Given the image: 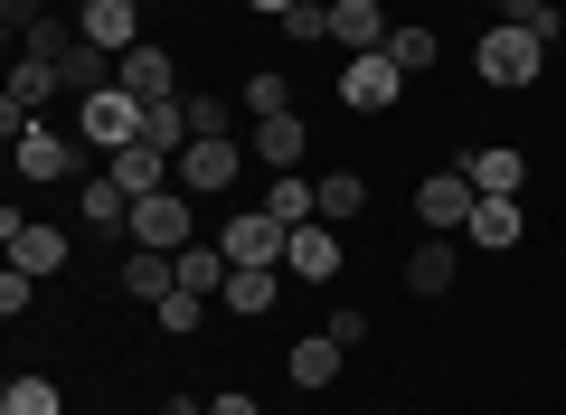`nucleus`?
<instances>
[{"label": "nucleus", "instance_id": "nucleus-1", "mask_svg": "<svg viewBox=\"0 0 566 415\" xmlns=\"http://www.w3.org/2000/svg\"><path fill=\"white\" fill-rule=\"evenodd\" d=\"M472 66H482V85L520 95V85H538V66H547V39H528V29L491 20V29H482V48H472Z\"/></svg>", "mask_w": 566, "mask_h": 415}, {"label": "nucleus", "instance_id": "nucleus-2", "mask_svg": "<svg viewBox=\"0 0 566 415\" xmlns=\"http://www.w3.org/2000/svg\"><path fill=\"white\" fill-rule=\"evenodd\" d=\"M133 246H161V256L199 246V208H189L180 179H170V189H151V198H133Z\"/></svg>", "mask_w": 566, "mask_h": 415}, {"label": "nucleus", "instance_id": "nucleus-3", "mask_svg": "<svg viewBox=\"0 0 566 415\" xmlns=\"http://www.w3.org/2000/svg\"><path fill=\"white\" fill-rule=\"evenodd\" d=\"M76 133L95 142L104 160H114L123 142H142V95H123V85H104V95H85V104H76Z\"/></svg>", "mask_w": 566, "mask_h": 415}, {"label": "nucleus", "instance_id": "nucleus-4", "mask_svg": "<svg viewBox=\"0 0 566 415\" xmlns=\"http://www.w3.org/2000/svg\"><path fill=\"white\" fill-rule=\"evenodd\" d=\"M397 85H406V66L387 58V48H368V58L340 66V104H349V114H387V104H397Z\"/></svg>", "mask_w": 566, "mask_h": 415}, {"label": "nucleus", "instance_id": "nucleus-5", "mask_svg": "<svg viewBox=\"0 0 566 415\" xmlns=\"http://www.w3.org/2000/svg\"><path fill=\"white\" fill-rule=\"evenodd\" d=\"M472 208H482V189H472L463 170H434L416 189V218H424V237H453V227H472Z\"/></svg>", "mask_w": 566, "mask_h": 415}, {"label": "nucleus", "instance_id": "nucleus-6", "mask_svg": "<svg viewBox=\"0 0 566 415\" xmlns=\"http://www.w3.org/2000/svg\"><path fill=\"white\" fill-rule=\"evenodd\" d=\"M237 133H199V142H189V152H180V189L189 198H218L227 189V179H237Z\"/></svg>", "mask_w": 566, "mask_h": 415}, {"label": "nucleus", "instance_id": "nucleus-7", "mask_svg": "<svg viewBox=\"0 0 566 415\" xmlns=\"http://www.w3.org/2000/svg\"><path fill=\"white\" fill-rule=\"evenodd\" d=\"M218 246H227V264H283V246H293V227H283V218H264V208H237Z\"/></svg>", "mask_w": 566, "mask_h": 415}, {"label": "nucleus", "instance_id": "nucleus-8", "mask_svg": "<svg viewBox=\"0 0 566 415\" xmlns=\"http://www.w3.org/2000/svg\"><path fill=\"white\" fill-rule=\"evenodd\" d=\"M76 39L104 48V58H133V48H142V10H133V0H85V10H76Z\"/></svg>", "mask_w": 566, "mask_h": 415}, {"label": "nucleus", "instance_id": "nucleus-9", "mask_svg": "<svg viewBox=\"0 0 566 415\" xmlns=\"http://www.w3.org/2000/svg\"><path fill=\"white\" fill-rule=\"evenodd\" d=\"M0 237H10V264H20V274H57L66 264V227H48V218H20V208H10Z\"/></svg>", "mask_w": 566, "mask_h": 415}, {"label": "nucleus", "instance_id": "nucleus-10", "mask_svg": "<svg viewBox=\"0 0 566 415\" xmlns=\"http://www.w3.org/2000/svg\"><path fill=\"white\" fill-rule=\"evenodd\" d=\"M283 274H293V283H331V274H340V237H331V218L293 227V246H283Z\"/></svg>", "mask_w": 566, "mask_h": 415}, {"label": "nucleus", "instance_id": "nucleus-11", "mask_svg": "<svg viewBox=\"0 0 566 415\" xmlns=\"http://www.w3.org/2000/svg\"><path fill=\"white\" fill-rule=\"evenodd\" d=\"M114 85L142 95V104H180V85H170V48H151V39H142L133 58H114Z\"/></svg>", "mask_w": 566, "mask_h": 415}, {"label": "nucleus", "instance_id": "nucleus-12", "mask_svg": "<svg viewBox=\"0 0 566 415\" xmlns=\"http://www.w3.org/2000/svg\"><path fill=\"white\" fill-rule=\"evenodd\" d=\"M10 152H20V179H39V189L76 179V142H66V133H39V123H29V133L10 142Z\"/></svg>", "mask_w": 566, "mask_h": 415}, {"label": "nucleus", "instance_id": "nucleus-13", "mask_svg": "<svg viewBox=\"0 0 566 415\" xmlns=\"http://www.w3.org/2000/svg\"><path fill=\"white\" fill-rule=\"evenodd\" d=\"M463 179H472L482 198H520V179H528V152H520V142H482V152L463 160Z\"/></svg>", "mask_w": 566, "mask_h": 415}, {"label": "nucleus", "instance_id": "nucleus-14", "mask_svg": "<svg viewBox=\"0 0 566 415\" xmlns=\"http://www.w3.org/2000/svg\"><path fill=\"white\" fill-rule=\"evenodd\" d=\"M218 302H227V312H237V321H264V312H274V302H283V264H237Z\"/></svg>", "mask_w": 566, "mask_h": 415}, {"label": "nucleus", "instance_id": "nucleus-15", "mask_svg": "<svg viewBox=\"0 0 566 415\" xmlns=\"http://www.w3.org/2000/svg\"><path fill=\"white\" fill-rule=\"evenodd\" d=\"M123 293H133V302H170V293H180V256L133 246V256H123Z\"/></svg>", "mask_w": 566, "mask_h": 415}, {"label": "nucleus", "instance_id": "nucleus-16", "mask_svg": "<svg viewBox=\"0 0 566 415\" xmlns=\"http://www.w3.org/2000/svg\"><path fill=\"white\" fill-rule=\"evenodd\" d=\"M453 283H463V256H453V237H424L416 256H406V293H453Z\"/></svg>", "mask_w": 566, "mask_h": 415}, {"label": "nucleus", "instance_id": "nucleus-17", "mask_svg": "<svg viewBox=\"0 0 566 415\" xmlns=\"http://www.w3.org/2000/svg\"><path fill=\"white\" fill-rule=\"evenodd\" d=\"M104 179H123L133 198H151V189H170V152L161 142H123V152L104 160Z\"/></svg>", "mask_w": 566, "mask_h": 415}, {"label": "nucleus", "instance_id": "nucleus-18", "mask_svg": "<svg viewBox=\"0 0 566 415\" xmlns=\"http://www.w3.org/2000/svg\"><path fill=\"white\" fill-rule=\"evenodd\" d=\"M245 142H255V160H264V170H303V152H312V123H303V114H274V123H255Z\"/></svg>", "mask_w": 566, "mask_h": 415}, {"label": "nucleus", "instance_id": "nucleus-19", "mask_svg": "<svg viewBox=\"0 0 566 415\" xmlns=\"http://www.w3.org/2000/svg\"><path fill=\"white\" fill-rule=\"evenodd\" d=\"M331 48H387V10L378 0H331Z\"/></svg>", "mask_w": 566, "mask_h": 415}, {"label": "nucleus", "instance_id": "nucleus-20", "mask_svg": "<svg viewBox=\"0 0 566 415\" xmlns=\"http://www.w3.org/2000/svg\"><path fill=\"white\" fill-rule=\"evenodd\" d=\"M76 218L95 227V237H133V189H123V179H95V189L76 198Z\"/></svg>", "mask_w": 566, "mask_h": 415}, {"label": "nucleus", "instance_id": "nucleus-21", "mask_svg": "<svg viewBox=\"0 0 566 415\" xmlns=\"http://www.w3.org/2000/svg\"><path fill=\"white\" fill-rule=\"evenodd\" d=\"M283 377H293V387H331V377H340V340L331 331L293 340V350H283Z\"/></svg>", "mask_w": 566, "mask_h": 415}, {"label": "nucleus", "instance_id": "nucleus-22", "mask_svg": "<svg viewBox=\"0 0 566 415\" xmlns=\"http://www.w3.org/2000/svg\"><path fill=\"white\" fill-rule=\"evenodd\" d=\"M472 246H482V256H510V246H520V198H482V208H472V227H463Z\"/></svg>", "mask_w": 566, "mask_h": 415}, {"label": "nucleus", "instance_id": "nucleus-23", "mask_svg": "<svg viewBox=\"0 0 566 415\" xmlns=\"http://www.w3.org/2000/svg\"><path fill=\"white\" fill-rule=\"evenodd\" d=\"M57 85H66V95H76V104H85V95H104V85H114V58L76 39V48H66V58H57Z\"/></svg>", "mask_w": 566, "mask_h": 415}, {"label": "nucleus", "instance_id": "nucleus-24", "mask_svg": "<svg viewBox=\"0 0 566 415\" xmlns=\"http://www.w3.org/2000/svg\"><path fill=\"white\" fill-rule=\"evenodd\" d=\"M227 246H180V293H227Z\"/></svg>", "mask_w": 566, "mask_h": 415}, {"label": "nucleus", "instance_id": "nucleus-25", "mask_svg": "<svg viewBox=\"0 0 566 415\" xmlns=\"http://www.w3.org/2000/svg\"><path fill=\"white\" fill-rule=\"evenodd\" d=\"M0 415H66V387L57 377H10L0 387Z\"/></svg>", "mask_w": 566, "mask_h": 415}, {"label": "nucleus", "instance_id": "nucleus-26", "mask_svg": "<svg viewBox=\"0 0 566 415\" xmlns=\"http://www.w3.org/2000/svg\"><path fill=\"white\" fill-rule=\"evenodd\" d=\"M245 114H255V123L293 114V85H283V66H255V76H245Z\"/></svg>", "mask_w": 566, "mask_h": 415}, {"label": "nucleus", "instance_id": "nucleus-27", "mask_svg": "<svg viewBox=\"0 0 566 415\" xmlns=\"http://www.w3.org/2000/svg\"><path fill=\"white\" fill-rule=\"evenodd\" d=\"M359 208H368V179L359 170H322V218L340 227V218H359Z\"/></svg>", "mask_w": 566, "mask_h": 415}, {"label": "nucleus", "instance_id": "nucleus-28", "mask_svg": "<svg viewBox=\"0 0 566 415\" xmlns=\"http://www.w3.org/2000/svg\"><path fill=\"white\" fill-rule=\"evenodd\" d=\"M387 58H397L406 76H424V66L444 58V48H434V29H416V20H406V29H387Z\"/></svg>", "mask_w": 566, "mask_h": 415}, {"label": "nucleus", "instance_id": "nucleus-29", "mask_svg": "<svg viewBox=\"0 0 566 415\" xmlns=\"http://www.w3.org/2000/svg\"><path fill=\"white\" fill-rule=\"evenodd\" d=\"M501 20L528 29V39H547V48H557V29H566V20H557V0H501Z\"/></svg>", "mask_w": 566, "mask_h": 415}, {"label": "nucleus", "instance_id": "nucleus-30", "mask_svg": "<svg viewBox=\"0 0 566 415\" xmlns=\"http://www.w3.org/2000/svg\"><path fill=\"white\" fill-rule=\"evenodd\" d=\"M151 312H161V331H170V340H189V331L208 321V293H170V302H151Z\"/></svg>", "mask_w": 566, "mask_h": 415}, {"label": "nucleus", "instance_id": "nucleus-31", "mask_svg": "<svg viewBox=\"0 0 566 415\" xmlns=\"http://www.w3.org/2000/svg\"><path fill=\"white\" fill-rule=\"evenodd\" d=\"M274 29H283V39H331V0H293Z\"/></svg>", "mask_w": 566, "mask_h": 415}, {"label": "nucleus", "instance_id": "nucleus-32", "mask_svg": "<svg viewBox=\"0 0 566 415\" xmlns=\"http://www.w3.org/2000/svg\"><path fill=\"white\" fill-rule=\"evenodd\" d=\"M29 293H39V274H20V264H10V274H0V312L20 321V312H29Z\"/></svg>", "mask_w": 566, "mask_h": 415}, {"label": "nucleus", "instance_id": "nucleus-33", "mask_svg": "<svg viewBox=\"0 0 566 415\" xmlns=\"http://www.w3.org/2000/svg\"><path fill=\"white\" fill-rule=\"evenodd\" d=\"M66 48H76V39H66V29H57V20H39V29H29V58H48V66H57V58H66Z\"/></svg>", "mask_w": 566, "mask_h": 415}, {"label": "nucleus", "instance_id": "nucleus-34", "mask_svg": "<svg viewBox=\"0 0 566 415\" xmlns=\"http://www.w3.org/2000/svg\"><path fill=\"white\" fill-rule=\"evenodd\" d=\"M199 133H227V104L218 95H189V142H199Z\"/></svg>", "mask_w": 566, "mask_h": 415}, {"label": "nucleus", "instance_id": "nucleus-35", "mask_svg": "<svg viewBox=\"0 0 566 415\" xmlns=\"http://www.w3.org/2000/svg\"><path fill=\"white\" fill-rule=\"evenodd\" d=\"M331 340H340V350H359V340H368V312H359V302H340V312H331Z\"/></svg>", "mask_w": 566, "mask_h": 415}, {"label": "nucleus", "instance_id": "nucleus-36", "mask_svg": "<svg viewBox=\"0 0 566 415\" xmlns=\"http://www.w3.org/2000/svg\"><path fill=\"white\" fill-rule=\"evenodd\" d=\"M208 415H255V396H245V387H227V396H208Z\"/></svg>", "mask_w": 566, "mask_h": 415}, {"label": "nucleus", "instance_id": "nucleus-37", "mask_svg": "<svg viewBox=\"0 0 566 415\" xmlns=\"http://www.w3.org/2000/svg\"><path fill=\"white\" fill-rule=\"evenodd\" d=\"M161 415H208V396H170V406Z\"/></svg>", "mask_w": 566, "mask_h": 415}, {"label": "nucleus", "instance_id": "nucleus-38", "mask_svg": "<svg viewBox=\"0 0 566 415\" xmlns=\"http://www.w3.org/2000/svg\"><path fill=\"white\" fill-rule=\"evenodd\" d=\"M245 10H264V20H283V10H293V0H245Z\"/></svg>", "mask_w": 566, "mask_h": 415}, {"label": "nucleus", "instance_id": "nucleus-39", "mask_svg": "<svg viewBox=\"0 0 566 415\" xmlns=\"http://www.w3.org/2000/svg\"><path fill=\"white\" fill-rule=\"evenodd\" d=\"M133 10H151V0H133Z\"/></svg>", "mask_w": 566, "mask_h": 415}]
</instances>
